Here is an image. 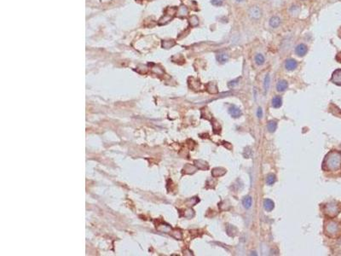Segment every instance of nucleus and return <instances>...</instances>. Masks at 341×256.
Returning <instances> with one entry per match:
<instances>
[{
    "instance_id": "f257e3e1",
    "label": "nucleus",
    "mask_w": 341,
    "mask_h": 256,
    "mask_svg": "<svg viewBox=\"0 0 341 256\" xmlns=\"http://www.w3.org/2000/svg\"><path fill=\"white\" fill-rule=\"evenodd\" d=\"M322 167L325 171L336 172L341 168V152L337 150L330 151L326 155L322 163Z\"/></svg>"
},
{
    "instance_id": "f03ea898",
    "label": "nucleus",
    "mask_w": 341,
    "mask_h": 256,
    "mask_svg": "<svg viewBox=\"0 0 341 256\" xmlns=\"http://www.w3.org/2000/svg\"><path fill=\"white\" fill-rule=\"evenodd\" d=\"M326 231L328 233L331 237H334L340 231V225H339L337 222L330 221L326 226Z\"/></svg>"
},
{
    "instance_id": "7ed1b4c3",
    "label": "nucleus",
    "mask_w": 341,
    "mask_h": 256,
    "mask_svg": "<svg viewBox=\"0 0 341 256\" xmlns=\"http://www.w3.org/2000/svg\"><path fill=\"white\" fill-rule=\"evenodd\" d=\"M340 213V208L335 203H329L326 205L325 213L329 217H335Z\"/></svg>"
},
{
    "instance_id": "20e7f679",
    "label": "nucleus",
    "mask_w": 341,
    "mask_h": 256,
    "mask_svg": "<svg viewBox=\"0 0 341 256\" xmlns=\"http://www.w3.org/2000/svg\"><path fill=\"white\" fill-rule=\"evenodd\" d=\"M331 81L335 85H341V69H337L333 72Z\"/></svg>"
},
{
    "instance_id": "39448f33",
    "label": "nucleus",
    "mask_w": 341,
    "mask_h": 256,
    "mask_svg": "<svg viewBox=\"0 0 341 256\" xmlns=\"http://www.w3.org/2000/svg\"><path fill=\"white\" fill-rule=\"evenodd\" d=\"M229 115L233 117V118H239L242 115V112L238 107H236L235 105H231L229 108Z\"/></svg>"
},
{
    "instance_id": "423d86ee",
    "label": "nucleus",
    "mask_w": 341,
    "mask_h": 256,
    "mask_svg": "<svg viewBox=\"0 0 341 256\" xmlns=\"http://www.w3.org/2000/svg\"><path fill=\"white\" fill-rule=\"evenodd\" d=\"M307 51H308V48L304 44H299L295 48V52L299 56H304L307 53Z\"/></svg>"
},
{
    "instance_id": "0eeeda50",
    "label": "nucleus",
    "mask_w": 341,
    "mask_h": 256,
    "mask_svg": "<svg viewBox=\"0 0 341 256\" xmlns=\"http://www.w3.org/2000/svg\"><path fill=\"white\" fill-rule=\"evenodd\" d=\"M249 15H250V16L253 19L258 20V19H259L261 17V10H260V9L258 8V7H257V6L252 7V8L250 9V10H249Z\"/></svg>"
},
{
    "instance_id": "6e6552de",
    "label": "nucleus",
    "mask_w": 341,
    "mask_h": 256,
    "mask_svg": "<svg viewBox=\"0 0 341 256\" xmlns=\"http://www.w3.org/2000/svg\"><path fill=\"white\" fill-rule=\"evenodd\" d=\"M285 67L288 71H293L298 67V62L294 59H287L285 63Z\"/></svg>"
},
{
    "instance_id": "1a4fd4ad",
    "label": "nucleus",
    "mask_w": 341,
    "mask_h": 256,
    "mask_svg": "<svg viewBox=\"0 0 341 256\" xmlns=\"http://www.w3.org/2000/svg\"><path fill=\"white\" fill-rule=\"evenodd\" d=\"M264 208L267 212H271L275 208V203L270 199H265L264 201Z\"/></svg>"
},
{
    "instance_id": "9d476101",
    "label": "nucleus",
    "mask_w": 341,
    "mask_h": 256,
    "mask_svg": "<svg viewBox=\"0 0 341 256\" xmlns=\"http://www.w3.org/2000/svg\"><path fill=\"white\" fill-rule=\"evenodd\" d=\"M226 173V170L222 168V167H216L214 168L213 170L212 171V174L213 177L217 178V177H220V176H223Z\"/></svg>"
},
{
    "instance_id": "9b49d317",
    "label": "nucleus",
    "mask_w": 341,
    "mask_h": 256,
    "mask_svg": "<svg viewBox=\"0 0 341 256\" xmlns=\"http://www.w3.org/2000/svg\"><path fill=\"white\" fill-rule=\"evenodd\" d=\"M252 204H253V199L250 195H247L243 198L242 200V205L243 207L246 208V209H249L251 207H252Z\"/></svg>"
},
{
    "instance_id": "f8f14e48",
    "label": "nucleus",
    "mask_w": 341,
    "mask_h": 256,
    "mask_svg": "<svg viewBox=\"0 0 341 256\" xmlns=\"http://www.w3.org/2000/svg\"><path fill=\"white\" fill-rule=\"evenodd\" d=\"M287 86H288V84H287V81L282 79V80H280L279 82L277 83V85H276V89H277V91H278V92H284V91H286V90H287Z\"/></svg>"
},
{
    "instance_id": "ddd939ff",
    "label": "nucleus",
    "mask_w": 341,
    "mask_h": 256,
    "mask_svg": "<svg viewBox=\"0 0 341 256\" xmlns=\"http://www.w3.org/2000/svg\"><path fill=\"white\" fill-rule=\"evenodd\" d=\"M281 104H282V100H281V97H279V96H276L272 99V106L275 109H279L280 107L281 106Z\"/></svg>"
},
{
    "instance_id": "4468645a",
    "label": "nucleus",
    "mask_w": 341,
    "mask_h": 256,
    "mask_svg": "<svg viewBox=\"0 0 341 256\" xmlns=\"http://www.w3.org/2000/svg\"><path fill=\"white\" fill-rule=\"evenodd\" d=\"M217 60L219 63L224 64L229 60V56L226 53H219L217 55Z\"/></svg>"
},
{
    "instance_id": "2eb2a0df",
    "label": "nucleus",
    "mask_w": 341,
    "mask_h": 256,
    "mask_svg": "<svg viewBox=\"0 0 341 256\" xmlns=\"http://www.w3.org/2000/svg\"><path fill=\"white\" fill-rule=\"evenodd\" d=\"M268 131L270 132H274L277 128V121L276 120H270L268 122L267 125Z\"/></svg>"
},
{
    "instance_id": "dca6fc26",
    "label": "nucleus",
    "mask_w": 341,
    "mask_h": 256,
    "mask_svg": "<svg viewBox=\"0 0 341 256\" xmlns=\"http://www.w3.org/2000/svg\"><path fill=\"white\" fill-rule=\"evenodd\" d=\"M281 23V19L278 16H273L270 20V25L272 27H277Z\"/></svg>"
},
{
    "instance_id": "f3484780",
    "label": "nucleus",
    "mask_w": 341,
    "mask_h": 256,
    "mask_svg": "<svg viewBox=\"0 0 341 256\" xmlns=\"http://www.w3.org/2000/svg\"><path fill=\"white\" fill-rule=\"evenodd\" d=\"M206 88H207V91L209 92L210 93L215 94L217 92V85L213 82H210L206 85Z\"/></svg>"
},
{
    "instance_id": "a211bd4d",
    "label": "nucleus",
    "mask_w": 341,
    "mask_h": 256,
    "mask_svg": "<svg viewBox=\"0 0 341 256\" xmlns=\"http://www.w3.org/2000/svg\"><path fill=\"white\" fill-rule=\"evenodd\" d=\"M276 180V175L273 174V173H270V174H268L267 177H266V184H267L268 185H272L275 184Z\"/></svg>"
},
{
    "instance_id": "6ab92c4d",
    "label": "nucleus",
    "mask_w": 341,
    "mask_h": 256,
    "mask_svg": "<svg viewBox=\"0 0 341 256\" xmlns=\"http://www.w3.org/2000/svg\"><path fill=\"white\" fill-rule=\"evenodd\" d=\"M255 62L258 65H263L264 63V56L262 54H257L255 56Z\"/></svg>"
},
{
    "instance_id": "aec40b11",
    "label": "nucleus",
    "mask_w": 341,
    "mask_h": 256,
    "mask_svg": "<svg viewBox=\"0 0 341 256\" xmlns=\"http://www.w3.org/2000/svg\"><path fill=\"white\" fill-rule=\"evenodd\" d=\"M269 87H270V75L266 74V76L264 78V91H265V93L269 90Z\"/></svg>"
},
{
    "instance_id": "412c9836",
    "label": "nucleus",
    "mask_w": 341,
    "mask_h": 256,
    "mask_svg": "<svg viewBox=\"0 0 341 256\" xmlns=\"http://www.w3.org/2000/svg\"><path fill=\"white\" fill-rule=\"evenodd\" d=\"M190 24H191V26H193V27H196V26H198V24H199V20H198V18H197V16H191V18H190Z\"/></svg>"
},
{
    "instance_id": "4be33fe9",
    "label": "nucleus",
    "mask_w": 341,
    "mask_h": 256,
    "mask_svg": "<svg viewBox=\"0 0 341 256\" xmlns=\"http://www.w3.org/2000/svg\"><path fill=\"white\" fill-rule=\"evenodd\" d=\"M175 45V43L172 41V40H170V41H165L164 43H163V47L164 48H166V49H169V48H170L171 46H173Z\"/></svg>"
},
{
    "instance_id": "5701e85b",
    "label": "nucleus",
    "mask_w": 341,
    "mask_h": 256,
    "mask_svg": "<svg viewBox=\"0 0 341 256\" xmlns=\"http://www.w3.org/2000/svg\"><path fill=\"white\" fill-rule=\"evenodd\" d=\"M240 80V79H235V80H232V81H230V82H229L228 83V86L229 87V88H233V87H235L236 85H238V81Z\"/></svg>"
},
{
    "instance_id": "b1692460",
    "label": "nucleus",
    "mask_w": 341,
    "mask_h": 256,
    "mask_svg": "<svg viewBox=\"0 0 341 256\" xmlns=\"http://www.w3.org/2000/svg\"><path fill=\"white\" fill-rule=\"evenodd\" d=\"M211 2H212V4L213 5H215V6H220V5L223 4L224 0H211Z\"/></svg>"
},
{
    "instance_id": "393cba45",
    "label": "nucleus",
    "mask_w": 341,
    "mask_h": 256,
    "mask_svg": "<svg viewBox=\"0 0 341 256\" xmlns=\"http://www.w3.org/2000/svg\"><path fill=\"white\" fill-rule=\"evenodd\" d=\"M179 13H180L181 15H183V16L187 15V13H188V9H187L186 7H184V6H182L181 8L179 9Z\"/></svg>"
},
{
    "instance_id": "a878e982",
    "label": "nucleus",
    "mask_w": 341,
    "mask_h": 256,
    "mask_svg": "<svg viewBox=\"0 0 341 256\" xmlns=\"http://www.w3.org/2000/svg\"><path fill=\"white\" fill-rule=\"evenodd\" d=\"M257 116L258 119H261L263 117V110L261 108H258L257 110Z\"/></svg>"
},
{
    "instance_id": "bb28decb",
    "label": "nucleus",
    "mask_w": 341,
    "mask_h": 256,
    "mask_svg": "<svg viewBox=\"0 0 341 256\" xmlns=\"http://www.w3.org/2000/svg\"><path fill=\"white\" fill-rule=\"evenodd\" d=\"M237 2H241V1H243V0H236Z\"/></svg>"
}]
</instances>
